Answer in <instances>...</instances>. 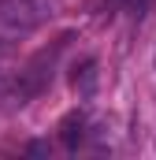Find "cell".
<instances>
[{
	"label": "cell",
	"instance_id": "1",
	"mask_svg": "<svg viewBox=\"0 0 156 160\" xmlns=\"http://www.w3.org/2000/svg\"><path fill=\"white\" fill-rule=\"evenodd\" d=\"M52 0H0V41H15L48 22Z\"/></svg>",
	"mask_w": 156,
	"mask_h": 160
},
{
	"label": "cell",
	"instance_id": "2",
	"mask_svg": "<svg viewBox=\"0 0 156 160\" xmlns=\"http://www.w3.org/2000/svg\"><path fill=\"white\" fill-rule=\"evenodd\" d=\"M85 127H89V119H85V112H67L63 119H60V142L67 145V149H78L82 145V138H85Z\"/></svg>",
	"mask_w": 156,
	"mask_h": 160
},
{
	"label": "cell",
	"instance_id": "3",
	"mask_svg": "<svg viewBox=\"0 0 156 160\" xmlns=\"http://www.w3.org/2000/svg\"><path fill=\"white\" fill-rule=\"evenodd\" d=\"M71 86H75L78 97H93V93H97V60H93V56H85L82 63H75Z\"/></svg>",
	"mask_w": 156,
	"mask_h": 160
},
{
	"label": "cell",
	"instance_id": "4",
	"mask_svg": "<svg viewBox=\"0 0 156 160\" xmlns=\"http://www.w3.org/2000/svg\"><path fill=\"white\" fill-rule=\"evenodd\" d=\"M26 153H30V157H45V153H48V142H30Z\"/></svg>",
	"mask_w": 156,
	"mask_h": 160
}]
</instances>
